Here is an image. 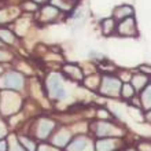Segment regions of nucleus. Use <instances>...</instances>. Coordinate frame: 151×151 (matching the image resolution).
I'll list each match as a JSON object with an SVG mask.
<instances>
[{
	"instance_id": "obj_1",
	"label": "nucleus",
	"mask_w": 151,
	"mask_h": 151,
	"mask_svg": "<svg viewBox=\"0 0 151 151\" xmlns=\"http://www.w3.org/2000/svg\"><path fill=\"white\" fill-rule=\"evenodd\" d=\"M50 85H51L52 92H54V95H55L56 98H65V96H66V91L63 89V87H62V84H60L59 80H51V81H50Z\"/></svg>"
},
{
	"instance_id": "obj_2",
	"label": "nucleus",
	"mask_w": 151,
	"mask_h": 151,
	"mask_svg": "<svg viewBox=\"0 0 151 151\" xmlns=\"http://www.w3.org/2000/svg\"><path fill=\"white\" fill-rule=\"evenodd\" d=\"M133 29H135V21L132 19H128L125 21L124 24L119 25V33H124L125 36H131V35H133Z\"/></svg>"
},
{
	"instance_id": "obj_3",
	"label": "nucleus",
	"mask_w": 151,
	"mask_h": 151,
	"mask_svg": "<svg viewBox=\"0 0 151 151\" xmlns=\"http://www.w3.org/2000/svg\"><path fill=\"white\" fill-rule=\"evenodd\" d=\"M6 78H7V81H6V85H7V87L21 88V85H22L21 76H18L17 73H10V74H8Z\"/></svg>"
},
{
	"instance_id": "obj_4",
	"label": "nucleus",
	"mask_w": 151,
	"mask_h": 151,
	"mask_svg": "<svg viewBox=\"0 0 151 151\" xmlns=\"http://www.w3.org/2000/svg\"><path fill=\"white\" fill-rule=\"evenodd\" d=\"M4 144H6L4 142H1V143H0V150H4Z\"/></svg>"
}]
</instances>
